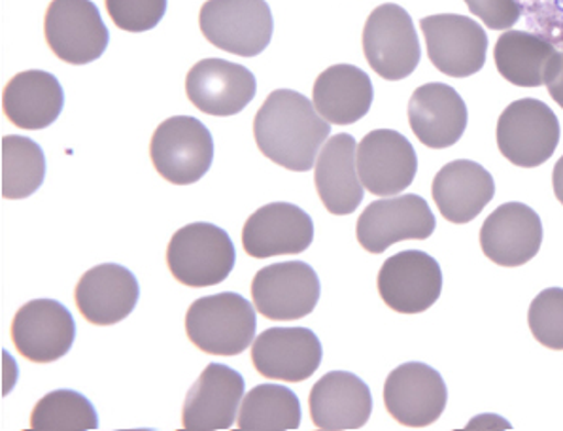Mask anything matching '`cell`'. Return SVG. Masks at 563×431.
<instances>
[{
    "instance_id": "d590c367",
    "label": "cell",
    "mask_w": 563,
    "mask_h": 431,
    "mask_svg": "<svg viewBox=\"0 0 563 431\" xmlns=\"http://www.w3.org/2000/svg\"><path fill=\"white\" fill-rule=\"evenodd\" d=\"M552 186H554V196H556L558 201L563 205V155L558 159L556 167H554Z\"/></svg>"
},
{
    "instance_id": "6da1fadb",
    "label": "cell",
    "mask_w": 563,
    "mask_h": 431,
    "mask_svg": "<svg viewBox=\"0 0 563 431\" xmlns=\"http://www.w3.org/2000/svg\"><path fill=\"white\" fill-rule=\"evenodd\" d=\"M331 135V125L314 102L291 89H276L257 110L254 136L262 154L294 173H307Z\"/></svg>"
},
{
    "instance_id": "836d02e7",
    "label": "cell",
    "mask_w": 563,
    "mask_h": 431,
    "mask_svg": "<svg viewBox=\"0 0 563 431\" xmlns=\"http://www.w3.org/2000/svg\"><path fill=\"white\" fill-rule=\"evenodd\" d=\"M465 4L492 31H509L523 15L518 0H465Z\"/></svg>"
},
{
    "instance_id": "e575fe53",
    "label": "cell",
    "mask_w": 563,
    "mask_h": 431,
    "mask_svg": "<svg viewBox=\"0 0 563 431\" xmlns=\"http://www.w3.org/2000/svg\"><path fill=\"white\" fill-rule=\"evenodd\" d=\"M544 86L550 97L563 108V52H558L544 75Z\"/></svg>"
},
{
    "instance_id": "8992f818",
    "label": "cell",
    "mask_w": 563,
    "mask_h": 431,
    "mask_svg": "<svg viewBox=\"0 0 563 431\" xmlns=\"http://www.w3.org/2000/svg\"><path fill=\"white\" fill-rule=\"evenodd\" d=\"M560 122L552 108L539 99L510 102L497 122V148L512 165L536 169L556 152Z\"/></svg>"
},
{
    "instance_id": "ffe728a7",
    "label": "cell",
    "mask_w": 563,
    "mask_h": 431,
    "mask_svg": "<svg viewBox=\"0 0 563 431\" xmlns=\"http://www.w3.org/2000/svg\"><path fill=\"white\" fill-rule=\"evenodd\" d=\"M244 388L239 371L223 364L208 365L189 390L181 424L191 431L229 430L241 411Z\"/></svg>"
},
{
    "instance_id": "d6986e66",
    "label": "cell",
    "mask_w": 563,
    "mask_h": 431,
    "mask_svg": "<svg viewBox=\"0 0 563 431\" xmlns=\"http://www.w3.org/2000/svg\"><path fill=\"white\" fill-rule=\"evenodd\" d=\"M255 91L257 81L249 68L225 59L199 62L186 78L189 102L218 118L241 114L254 101Z\"/></svg>"
},
{
    "instance_id": "5bb4252c",
    "label": "cell",
    "mask_w": 563,
    "mask_h": 431,
    "mask_svg": "<svg viewBox=\"0 0 563 431\" xmlns=\"http://www.w3.org/2000/svg\"><path fill=\"white\" fill-rule=\"evenodd\" d=\"M357 175L373 196L394 197L415 183L418 155L407 136L375 129L357 144Z\"/></svg>"
},
{
    "instance_id": "3957f363",
    "label": "cell",
    "mask_w": 563,
    "mask_h": 431,
    "mask_svg": "<svg viewBox=\"0 0 563 431\" xmlns=\"http://www.w3.org/2000/svg\"><path fill=\"white\" fill-rule=\"evenodd\" d=\"M235 244L214 223H189L176 231L167 248L173 277L188 288H210L228 280L235 269Z\"/></svg>"
},
{
    "instance_id": "603a6c76",
    "label": "cell",
    "mask_w": 563,
    "mask_h": 431,
    "mask_svg": "<svg viewBox=\"0 0 563 431\" xmlns=\"http://www.w3.org/2000/svg\"><path fill=\"white\" fill-rule=\"evenodd\" d=\"M310 417L318 430H360L369 422V386L349 371H331L310 390Z\"/></svg>"
},
{
    "instance_id": "30bf717a",
    "label": "cell",
    "mask_w": 563,
    "mask_h": 431,
    "mask_svg": "<svg viewBox=\"0 0 563 431\" xmlns=\"http://www.w3.org/2000/svg\"><path fill=\"white\" fill-rule=\"evenodd\" d=\"M322 286L316 270L305 262H282L255 273L252 299L268 320H299L309 317L320 301Z\"/></svg>"
},
{
    "instance_id": "ba28073f",
    "label": "cell",
    "mask_w": 563,
    "mask_h": 431,
    "mask_svg": "<svg viewBox=\"0 0 563 431\" xmlns=\"http://www.w3.org/2000/svg\"><path fill=\"white\" fill-rule=\"evenodd\" d=\"M49 49L68 65H88L102 57L110 33L91 0H52L44 20Z\"/></svg>"
},
{
    "instance_id": "f546056e",
    "label": "cell",
    "mask_w": 563,
    "mask_h": 431,
    "mask_svg": "<svg viewBox=\"0 0 563 431\" xmlns=\"http://www.w3.org/2000/svg\"><path fill=\"white\" fill-rule=\"evenodd\" d=\"M46 176V157L27 136L2 139V197L15 201L33 196Z\"/></svg>"
},
{
    "instance_id": "7c38bea8",
    "label": "cell",
    "mask_w": 563,
    "mask_h": 431,
    "mask_svg": "<svg viewBox=\"0 0 563 431\" xmlns=\"http://www.w3.org/2000/svg\"><path fill=\"white\" fill-rule=\"evenodd\" d=\"M431 63L450 78L481 73L488 54V34L467 15L439 14L420 21Z\"/></svg>"
},
{
    "instance_id": "7402d4cb",
    "label": "cell",
    "mask_w": 563,
    "mask_h": 431,
    "mask_svg": "<svg viewBox=\"0 0 563 431\" xmlns=\"http://www.w3.org/2000/svg\"><path fill=\"white\" fill-rule=\"evenodd\" d=\"M141 286L133 273L118 263L89 269L76 286V307L89 323L114 325L133 312Z\"/></svg>"
},
{
    "instance_id": "4dcf8cb0",
    "label": "cell",
    "mask_w": 563,
    "mask_h": 431,
    "mask_svg": "<svg viewBox=\"0 0 563 431\" xmlns=\"http://www.w3.org/2000/svg\"><path fill=\"white\" fill-rule=\"evenodd\" d=\"M31 428L44 431L97 430L99 415L80 391L55 390L34 405Z\"/></svg>"
},
{
    "instance_id": "d4e9b609",
    "label": "cell",
    "mask_w": 563,
    "mask_h": 431,
    "mask_svg": "<svg viewBox=\"0 0 563 431\" xmlns=\"http://www.w3.org/2000/svg\"><path fill=\"white\" fill-rule=\"evenodd\" d=\"M357 142L349 133L331 136L316 162V191L328 212L349 216L363 201V184L357 175Z\"/></svg>"
},
{
    "instance_id": "ac0fdd59",
    "label": "cell",
    "mask_w": 563,
    "mask_h": 431,
    "mask_svg": "<svg viewBox=\"0 0 563 431\" xmlns=\"http://www.w3.org/2000/svg\"><path fill=\"white\" fill-rule=\"evenodd\" d=\"M543 244V222L523 202H505L486 218L481 246L489 262L501 267H520L539 254Z\"/></svg>"
},
{
    "instance_id": "d6a6232c",
    "label": "cell",
    "mask_w": 563,
    "mask_h": 431,
    "mask_svg": "<svg viewBox=\"0 0 563 431\" xmlns=\"http://www.w3.org/2000/svg\"><path fill=\"white\" fill-rule=\"evenodd\" d=\"M115 27L128 33H146L159 25L168 0H104Z\"/></svg>"
},
{
    "instance_id": "4fadbf2b",
    "label": "cell",
    "mask_w": 563,
    "mask_h": 431,
    "mask_svg": "<svg viewBox=\"0 0 563 431\" xmlns=\"http://www.w3.org/2000/svg\"><path fill=\"white\" fill-rule=\"evenodd\" d=\"M449 390L439 371L410 362L389 373L384 385V405L407 428H428L443 417Z\"/></svg>"
},
{
    "instance_id": "44dd1931",
    "label": "cell",
    "mask_w": 563,
    "mask_h": 431,
    "mask_svg": "<svg viewBox=\"0 0 563 431\" xmlns=\"http://www.w3.org/2000/svg\"><path fill=\"white\" fill-rule=\"evenodd\" d=\"M409 122L412 133L423 146L444 150L462 139L470 112L462 95L441 81H431L416 89L409 101Z\"/></svg>"
},
{
    "instance_id": "4316f807",
    "label": "cell",
    "mask_w": 563,
    "mask_h": 431,
    "mask_svg": "<svg viewBox=\"0 0 563 431\" xmlns=\"http://www.w3.org/2000/svg\"><path fill=\"white\" fill-rule=\"evenodd\" d=\"M2 108L15 128L38 131L57 122L65 108V91L46 70H25L8 81Z\"/></svg>"
},
{
    "instance_id": "484cf974",
    "label": "cell",
    "mask_w": 563,
    "mask_h": 431,
    "mask_svg": "<svg viewBox=\"0 0 563 431\" xmlns=\"http://www.w3.org/2000/svg\"><path fill=\"white\" fill-rule=\"evenodd\" d=\"M375 89L367 73L356 65H333L318 76L312 102L318 114L333 125H352L369 114Z\"/></svg>"
},
{
    "instance_id": "2e32d148",
    "label": "cell",
    "mask_w": 563,
    "mask_h": 431,
    "mask_svg": "<svg viewBox=\"0 0 563 431\" xmlns=\"http://www.w3.org/2000/svg\"><path fill=\"white\" fill-rule=\"evenodd\" d=\"M314 241V222L291 202H268L242 228V246L255 259L297 256Z\"/></svg>"
},
{
    "instance_id": "277c9868",
    "label": "cell",
    "mask_w": 563,
    "mask_h": 431,
    "mask_svg": "<svg viewBox=\"0 0 563 431\" xmlns=\"http://www.w3.org/2000/svg\"><path fill=\"white\" fill-rule=\"evenodd\" d=\"M199 25L212 46L239 57L262 54L275 33L267 0H207Z\"/></svg>"
},
{
    "instance_id": "e0dca14e",
    "label": "cell",
    "mask_w": 563,
    "mask_h": 431,
    "mask_svg": "<svg viewBox=\"0 0 563 431\" xmlns=\"http://www.w3.org/2000/svg\"><path fill=\"white\" fill-rule=\"evenodd\" d=\"M320 339L309 328H271L255 339L252 364L265 378L302 383L322 365Z\"/></svg>"
},
{
    "instance_id": "f1b7e54d",
    "label": "cell",
    "mask_w": 563,
    "mask_h": 431,
    "mask_svg": "<svg viewBox=\"0 0 563 431\" xmlns=\"http://www.w3.org/2000/svg\"><path fill=\"white\" fill-rule=\"evenodd\" d=\"M301 404L296 391L280 385H260L246 394L239 415V428L246 431L297 430Z\"/></svg>"
},
{
    "instance_id": "cb8c5ba5",
    "label": "cell",
    "mask_w": 563,
    "mask_h": 431,
    "mask_svg": "<svg viewBox=\"0 0 563 431\" xmlns=\"http://www.w3.org/2000/svg\"><path fill=\"white\" fill-rule=\"evenodd\" d=\"M437 209L449 222L470 223L496 196V183L483 165L457 159L439 170L431 186Z\"/></svg>"
},
{
    "instance_id": "52a82bcc",
    "label": "cell",
    "mask_w": 563,
    "mask_h": 431,
    "mask_svg": "<svg viewBox=\"0 0 563 431\" xmlns=\"http://www.w3.org/2000/svg\"><path fill=\"white\" fill-rule=\"evenodd\" d=\"M363 54L384 80L409 78L422 57L409 12L391 2L375 8L363 29Z\"/></svg>"
},
{
    "instance_id": "83f0119b",
    "label": "cell",
    "mask_w": 563,
    "mask_h": 431,
    "mask_svg": "<svg viewBox=\"0 0 563 431\" xmlns=\"http://www.w3.org/2000/svg\"><path fill=\"white\" fill-rule=\"evenodd\" d=\"M558 47L528 31H505L497 38L494 59L499 75L518 88H541Z\"/></svg>"
},
{
    "instance_id": "9c48e42d",
    "label": "cell",
    "mask_w": 563,
    "mask_h": 431,
    "mask_svg": "<svg viewBox=\"0 0 563 431\" xmlns=\"http://www.w3.org/2000/svg\"><path fill=\"white\" fill-rule=\"evenodd\" d=\"M435 228V216L423 197H388L363 210L356 225L357 243L371 254H383L402 241H426Z\"/></svg>"
},
{
    "instance_id": "1f68e13d",
    "label": "cell",
    "mask_w": 563,
    "mask_h": 431,
    "mask_svg": "<svg viewBox=\"0 0 563 431\" xmlns=\"http://www.w3.org/2000/svg\"><path fill=\"white\" fill-rule=\"evenodd\" d=\"M528 323L537 343L563 351V288H549L533 299Z\"/></svg>"
},
{
    "instance_id": "5b68a950",
    "label": "cell",
    "mask_w": 563,
    "mask_h": 431,
    "mask_svg": "<svg viewBox=\"0 0 563 431\" xmlns=\"http://www.w3.org/2000/svg\"><path fill=\"white\" fill-rule=\"evenodd\" d=\"M155 170L175 186L199 183L214 162V139L194 115H175L155 129L150 142Z\"/></svg>"
},
{
    "instance_id": "9a60e30c",
    "label": "cell",
    "mask_w": 563,
    "mask_h": 431,
    "mask_svg": "<svg viewBox=\"0 0 563 431\" xmlns=\"http://www.w3.org/2000/svg\"><path fill=\"white\" fill-rule=\"evenodd\" d=\"M76 339L75 318L54 299H34L15 312L12 341L34 364H54L67 356Z\"/></svg>"
},
{
    "instance_id": "7a4b0ae2",
    "label": "cell",
    "mask_w": 563,
    "mask_h": 431,
    "mask_svg": "<svg viewBox=\"0 0 563 431\" xmlns=\"http://www.w3.org/2000/svg\"><path fill=\"white\" fill-rule=\"evenodd\" d=\"M255 328L254 307L235 291L201 297L186 314L189 341L212 356H239L254 341Z\"/></svg>"
},
{
    "instance_id": "8fae6325",
    "label": "cell",
    "mask_w": 563,
    "mask_h": 431,
    "mask_svg": "<svg viewBox=\"0 0 563 431\" xmlns=\"http://www.w3.org/2000/svg\"><path fill=\"white\" fill-rule=\"evenodd\" d=\"M378 294L399 314H420L439 301L443 270L422 250H405L388 257L378 273Z\"/></svg>"
}]
</instances>
